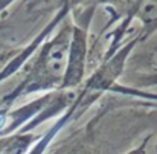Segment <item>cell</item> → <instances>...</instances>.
Segmentation results:
<instances>
[{
  "label": "cell",
  "mask_w": 157,
  "mask_h": 154,
  "mask_svg": "<svg viewBox=\"0 0 157 154\" xmlns=\"http://www.w3.org/2000/svg\"><path fill=\"white\" fill-rule=\"evenodd\" d=\"M70 32H72V25L66 23L53 38L43 43V46L40 48V53L35 63L32 64L29 73L26 75L25 81L18 84V87L9 96H6V102H12V99L21 95L59 89L66 67Z\"/></svg>",
  "instance_id": "1"
},
{
  "label": "cell",
  "mask_w": 157,
  "mask_h": 154,
  "mask_svg": "<svg viewBox=\"0 0 157 154\" xmlns=\"http://www.w3.org/2000/svg\"><path fill=\"white\" fill-rule=\"evenodd\" d=\"M93 11L95 6L87 8L86 11H82L81 21L72 23L66 67L58 90H76V87L84 83L89 56V25L93 17Z\"/></svg>",
  "instance_id": "2"
},
{
  "label": "cell",
  "mask_w": 157,
  "mask_h": 154,
  "mask_svg": "<svg viewBox=\"0 0 157 154\" xmlns=\"http://www.w3.org/2000/svg\"><path fill=\"white\" fill-rule=\"evenodd\" d=\"M137 44H139V40H137V37H134L128 43L121 46L111 56L105 58L104 63L84 83L82 92L95 99L99 98L104 92H110L117 84V79L121 78V75L125 69L128 56L131 55L133 49Z\"/></svg>",
  "instance_id": "3"
},
{
  "label": "cell",
  "mask_w": 157,
  "mask_h": 154,
  "mask_svg": "<svg viewBox=\"0 0 157 154\" xmlns=\"http://www.w3.org/2000/svg\"><path fill=\"white\" fill-rule=\"evenodd\" d=\"M70 11H72V9H70V3H69V2H67V3H63L61 8L58 9L56 15L53 17L52 20H49V23L31 40V43L26 44V46L21 49V52H20L18 55H15V56L8 63V66L0 72V81H2V79H6V78L11 76L12 73H15L18 69H21L23 64L43 46V43H46V41L49 40V37H51V34L53 32V29H55L56 26H59V23L66 18V15H69Z\"/></svg>",
  "instance_id": "4"
},
{
  "label": "cell",
  "mask_w": 157,
  "mask_h": 154,
  "mask_svg": "<svg viewBox=\"0 0 157 154\" xmlns=\"http://www.w3.org/2000/svg\"><path fill=\"white\" fill-rule=\"evenodd\" d=\"M14 2H15V0H0V12L5 11V9H6L11 3H14Z\"/></svg>",
  "instance_id": "5"
}]
</instances>
